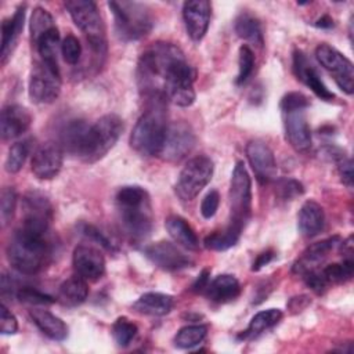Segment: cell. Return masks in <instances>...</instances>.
I'll return each mask as SVG.
<instances>
[{"mask_svg": "<svg viewBox=\"0 0 354 354\" xmlns=\"http://www.w3.org/2000/svg\"><path fill=\"white\" fill-rule=\"evenodd\" d=\"M137 75L147 90L178 106L185 108L195 101V71L171 43L158 41L147 48L138 59Z\"/></svg>", "mask_w": 354, "mask_h": 354, "instance_id": "obj_1", "label": "cell"}, {"mask_svg": "<svg viewBox=\"0 0 354 354\" xmlns=\"http://www.w3.org/2000/svg\"><path fill=\"white\" fill-rule=\"evenodd\" d=\"M115 202L123 232L136 242L147 239L153 224L147 189L140 185H124L116 192Z\"/></svg>", "mask_w": 354, "mask_h": 354, "instance_id": "obj_2", "label": "cell"}, {"mask_svg": "<svg viewBox=\"0 0 354 354\" xmlns=\"http://www.w3.org/2000/svg\"><path fill=\"white\" fill-rule=\"evenodd\" d=\"M47 234L19 227L7 245V259L12 268L21 274H37L47 264L51 254Z\"/></svg>", "mask_w": 354, "mask_h": 354, "instance_id": "obj_3", "label": "cell"}, {"mask_svg": "<svg viewBox=\"0 0 354 354\" xmlns=\"http://www.w3.org/2000/svg\"><path fill=\"white\" fill-rule=\"evenodd\" d=\"M148 109L138 118L130 136V147L142 156L159 155L166 129V100L148 101Z\"/></svg>", "mask_w": 354, "mask_h": 354, "instance_id": "obj_4", "label": "cell"}, {"mask_svg": "<svg viewBox=\"0 0 354 354\" xmlns=\"http://www.w3.org/2000/svg\"><path fill=\"white\" fill-rule=\"evenodd\" d=\"M115 21V32L124 41L138 40L147 36L153 19L148 7L138 1H109L108 3Z\"/></svg>", "mask_w": 354, "mask_h": 354, "instance_id": "obj_5", "label": "cell"}, {"mask_svg": "<svg viewBox=\"0 0 354 354\" xmlns=\"http://www.w3.org/2000/svg\"><path fill=\"white\" fill-rule=\"evenodd\" d=\"M123 131V122L115 113H108L91 124L84 136L79 158L87 163L102 159L116 144Z\"/></svg>", "mask_w": 354, "mask_h": 354, "instance_id": "obj_6", "label": "cell"}, {"mask_svg": "<svg viewBox=\"0 0 354 354\" xmlns=\"http://www.w3.org/2000/svg\"><path fill=\"white\" fill-rule=\"evenodd\" d=\"M75 25L84 33L91 50L104 54L106 50L105 26L98 7L91 0H68L64 3Z\"/></svg>", "mask_w": 354, "mask_h": 354, "instance_id": "obj_7", "label": "cell"}, {"mask_svg": "<svg viewBox=\"0 0 354 354\" xmlns=\"http://www.w3.org/2000/svg\"><path fill=\"white\" fill-rule=\"evenodd\" d=\"M252 183L243 162H236L230 183V223L228 225L243 230L252 212Z\"/></svg>", "mask_w": 354, "mask_h": 354, "instance_id": "obj_8", "label": "cell"}, {"mask_svg": "<svg viewBox=\"0 0 354 354\" xmlns=\"http://www.w3.org/2000/svg\"><path fill=\"white\" fill-rule=\"evenodd\" d=\"M213 170L214 166L212 159L205 155H199L189 159L180 171V176L177 178L174 187L177 196L185 202L195 199L196 195L212 180Z\"/></svg>", "mask_w": 354, "mask_h": 354, "instance_id": "obj_9", "label": "cell"}, {"mask_svg": "<svg viewBox=\"0 0 354 354\" xmlns=\"http://www.w3.org/2000/svg\"><path fill=\"white\" fill-rule=\"evenodd\" d=\"M61 91V73L55 64L37 59L29 79V97L36 104H51Z\"/></svg>", "mask_w": 354, "mask_h": 354, "instance_id": "obj_10", "label": "cell"}, {"mask_svg": "<svg viewBox=\"0 0 354 354\" xmlns=\"http://www.w3.org/2000/svg\"><path fill=\"white\" fill-rule=\"evenodd\" d=\"M315 58L324 69H326L335 83L346 94L354 91V66L353 62L330 44L321 43L315 48Z\"/></svg>", "mask_w": 354, "mask_h": 354, "instance_id": "obj_11", "label": "cell"}, {"mask_svg": "<svg viewBox=\"0 0 354 354\" xmlns=\"http://www.w3.org/2000/svg\"><path fill=\"white\" fill-rule=\"evenodd\" d=\"M195 141L194 130L187 122L169 123L159 156L167 162H180L192 151Z\"/></svg>", "mask_w": 354, "mask_h": 354, "instance_id": "obj_12", "label": "cell"}, {"mask_svg": "<svg viewBox=\"0 0 354 354\" xmlns=\"http://www.w3.org/2000/svg\"><path fill=\"white\" fill-rule=\"evenodd\" d=\"M53 217V206L46 195L29 191L22 199V227L47 234Z\"/></svg>", "mask_w": 354, "mask_h": 354, "instance_id": "obj_13", "label": "cell"}, {"mask_svg": "<svg viewBox=\"0 0 354 354\" xmlns=\"http://www.w3.org/2000/svg\"><path fill=\"white\" fill-rule=\"evenodd\" d=\"M144 254L159 268L178 271L194 264L192 259L177 245L169 241H159L144 248Z\"/></svg>", "mask_w": 354, "mask_h": 354, "instance_id": "obj_14", "label": "cell"}, {"mask_svg": "<svg viewBox=\"0 0 354 354\" xmlns=\"http://www.w3.org/2000/svg\"><path fill=\"white\" fill-rule=\"evenodd\" d=\"M62 147L55 141H46L36 148L32 158L30 169L37 178L51 180L59 173L62 167Z\"/></svg>", "mask_w": 354, "mask_h": 354, "instance_id": "obj_15", "label": "cell"}, {"mask_svg": "<svg viewBox=\"0 0 354 354\" xmlns=\"http://www.w3.org/2000/svg\"><path fill=\"white\" fill-rule=\"evenodd\" d=\"M246 156L260 183L267 184L277 178V162L271 148L266 142L260 140L249 141L246 145Z\"/></svg>", "mask_w": 354, "mask_h": 354, "instance_id": "obj_16", "label": "cell"}, {"mask_svg": "<svg viewBox=\"0 0 354 354\" xmlns=\"http://www.w3.org/2000/svg\"><path fill=\"white\" fill-rule=\"evenodd\" d=\"M212 4L206 0H191L183 4V19L187 35L194 41H201L207 32Z\"/></svg>", "mask_w": 354, "mask_h": 354, "instance_id": "obj_17", "label": "cell"}, {"mask_svg": "<svg viewBox=\"0 0 354 354\" xmlns=\"http://www.w3.org/2000/svg\"><path fill=\"white\" fill-rule=\"evenodd\" d=\"M72 264L75 272L86 281H97L105 272V259L102 253L91 245H77L73 250Z\"/></svg>", "mask_w": 354, "mask_h": 354, "instance_id": "obj_18", "label": "cell"}, {"mask_svg": "<svg viewBox=\"0 0 354 354\" xmlns=\"http://www.w3.org/2000/svg\"><path fill=\"white\" fill-rule=\"evenodd\" d=\"M283 113L285 133L289 144L297 152H308L313 144L311 130L307 122V116L304 109H293L286 111Z\"/></svg>", "mask_w": 354, "mask_h": 354, "instance_id": "obj_19", "label": "cell"}, {"mask_svg": "<svg viewBox=\"0 0 354 354\" xmlns=\"http://www.w3.org/2000/svg\"><path fill=\"white\" fill-rule=\"evenodd\" d=\"M293 72L296 77L303 82L311 91L324 101H332L335 94L324 84L317 69L310 64L307 57L301 51H295L293 54Z\"/></svg>", "mask_w": 354, "mask_h": 354, "instance_id": "obj_20", "label": "cell"}, {"mask_svg": "<svg viewBox=\"0 0 354 354\" xmlns=\"http://www.w3.org/2000/svg\"><path fill=\"white\" fill-rule=\"evenodd\" d=\"M339 243H340V238L332 236V238H326L317 243L310 245L301 253V256L295 261L292 271L297 275H303L310 270L318 268L319 263H322Z\"/></svg>", "mask_w": 354, "mask_h": 354, "instance_id": "obj_21", "label": "cell"}, {"mask_svg": "<svg viewBox=\"0 0 354 354\" xmlns=\"http://www.w3.org/2000/svg\"><path fill=\"white\" fill-rule=\"evenodd\" d=\"M32 123V116L26 108L12 104L1 111L0 130L3 140H12L24 134Z\"/></svg>", "mask_w": 354, "mask_h": 354, "instance_id": "obj_22", "label": "cell"}, {"mask_svg": "<svg viewBox=\"0 0 354 354\" xmlns=\"http://www.w3.org/2000/svg\"><path fill=\"white\" fill-rule=\"evenodd\" d=\"M25 4L19 6L15 12L12 14V17L6 18L1 22V48H0V58H1V64L4 65L15 46L18 41V37L24 29V21H25Z\"/></svg>", "mask_w": 354, "mask_h": 354, "instance_id": "obj_23", "label": "cell"}, {"mask_svg": "<svg viewBox=\"0 0 354 354\" xmlns=\"http://www.w3.org/2000/svg\"><path fill=\"white\" fill-rule=\"evenodd\" d=\"M297 225L303 236L313 238L318 235L325 225V214L321 205L315 201L304 202L299 210Z\"/></svg>", "mask_w": 354, "mask_h": 354, "instance_id": "obj_24", "label": "cell"}, {"mask_svg": "<svg viewBox=\"0 0 354 354\" xmlns=\"http://www.w3.org/2000/svg\"><path fill=\"white\" fill-rule=\"evenodd\" d=\"M206 297L214 303H228L236 299L241 293V285L234 275L221 274L209 282L203 292Z\"/></svg>", "mask_w": 354, "mask_h": 354, "instance_id": "obj_25", "label": "cell"}, {"mask_svg": "<svg viewBox=\"0 0 354 354\" xmlns=\"http://www.w3.org/2000/svg\"><path fill=\"white\" fill-rule=\"evenodd\" d=\"M29 314H30L33 324L47 337H50L51 340H57V342H62L66 339L68 326L59 317H57L53 313H50L48 310H43V308H33V310H30Z\"/></svg>", "mask_w": 354, "mask_h": 354, "instance_id": "obj_26", "label": "cell"}, {"mask_svg": "<svg viewBox=\"0 0 354 354\" xmlns=\"http://www.w3.org/2000/svg\"><path fill=\"white\" fill-rule=\"evenodd\" d=\"M165 227L169 235L173 238L176 243L188 249V250H198L199 249V239L195 234L194 228L187 223L185 218L180 216H169L165 221Z\"/></svg>", "mask_w": 354, "mask_h": 354, "instance_id": "obj_27", "label": "cell"}, {"mask_svg": "<svg viewBox=\"0 0 354 354\" xmlns=\"http://www.w3.org/2000/svg\"><path fill=\"white\" fill-rule=\"evenodd\" d=\"M174 300L170 295L159 292H147L133 304V308L141 314L162 317L171 311Z\"/></svg>", "mask_w": 354, "mask_h": 354, "instance_id": "obj_28", "label": "cell"}, {"mask_svg": "<svg viewBox=\"0 0 354 354\" xmlns=\"http://www.w3.org/2000/svg\"><path fill=\"white\" fill-rule=\"evenodd\" d=\"M88 127L90 126L83 120H79V119L68 120V123H65L59 130L58 144L62 147L64 151H68L69 153L79 156V152Z\"/></svg>", "mask_w": 354, "mask_h": 354, "instance_id": "obj_29", "label": "cell"}, {"mask_svg": "<svg viewBox=\"0 0 354 354\" xmlns=\"http://www.w3.org/2000/svg\"><path fill=\"white\" fill-rule=\"evenodd\" d=\"M88 296V286L84 278L75 274L65 279L58 289V300L68 307L80 306Z\"/></svg>", "mask_w": 354, "mask_h": 354, "instance_id": "obj_30", "label": "cell"}, {"mask_svg": "<svg viewBox=\"0 0 354 354\" xmlns=\"http://www.w3.org/2000/svg\"><path fill=\"white\" fill-rule=\"evenodd\" d=\"M282 318V311L279 308H268L259 311L249 322L248 328L238 335L239 340H250L266 332L267 329L277 325Z\"/></svg>", "mask_w": 354, "mask_h": 354, "instance_id": "obj_31", "label": "cell"}, {"mask_svg": "<svg viewBox=\"0 0 354 354\" xmlns=\"http://www.w3.org/2000/svg\"><path fill=\"white\" fill-rule=\"evenodd\" d=\"M32 44L36 47L39 59L46 61L48 64L58 65L57 61V53H58V44H59V33L57 26L43 32L37 37L32 39Z\"/></svg>", "mask_w": 354, "mask_h": 354, "instance_id": "obj_32", "label": "cell"}, {"mask_svg": "<svg viewBox=\"0 0 354 354\" xmlns=\"http://www.w3.org/2000/svg\"><path fill=\"white\" fill-rule=\"evenodd\" d=\"M234 29H235V33L241 39L250 41L252 44H256L259 47L263 46L261 25L259 22V19L254 18L253 15H250L248 12H242L241 15H238V18L235 19V24H234Z\"/></svg>", "mask_w": 354, "mask_h": 354, "instance_id": "obj_33", "label": "cell"}, {"mask_svg": "<svg viewBox=\"0 0 354 354\" xmlns=\"http://www.w3.org/2000/svg\"><path fill=\"white\" fill-rule=\"evenodd\" d=\"M241 234H242L241 230H238L235 227H231V225H227L221 231H214V232L209 234L205 238L203 243L210 250H217V252L227 250L238 242Z\"/></svg>", "mask_w": 354, "mask_h": 354, "instance_id": "obj_34", "label": "cell"}, {"mask_svg": "<svg viewBox=\"0 0 354 354\" xmlns=\"http://www.w3.org/2000/svg\"><path fill=\"white\" fill-rule=\"evenodd\" d=\"M207 335V326L202 324L183 326L174 336V346L178 348H192L203 342Z\"/></svg>", "mask_w": 354, "mask_h": 354, "instance_id": "obj_35", "label": "cell"}, {"mask_svg": "<svg viewBox=\"0 0 354 354\" xmlns=\"http://www.w3.org/2000/svg\"><path fill=\"white\" fill-rule=\"evenodd\" d=\"M321 271L328 283H342L351 279L354 271V261L351 257H344L342 263L329 264L324 267Z\"/></svg>", "mask_w": 354, "mask_h": 354, "instance_id": "obj_36", "label": "cell"}, {"mask_svg": "<svg viewBox=\"0 0 354 354\" xmlns=\"http://www.w3.org/2000/svg\"><path fill=\"white\" fill-rule=\"evenodd\" d=\"M138 332V328L134 322L127 319L126 317L118 318L112 325V335L118 346L126 347L131 343V340L136 337Z\"/></svg>", "mask_w": 354, "mask_h": 354, "instance_id": "obj_37", "label": "cell"}, {"mask_svg": "<svg viewBox=\"0 0 354 354\" xmlns=\"http://www.w3.org/2000/svg\"><path fill=\"white\" fill-rule=\"evenodd\" d=\"M28 153H29L28 141H18L12 144L8 149V155L6 159V165H4L6 170L8 173H18L22 169Z\"/></svg>", "mask_w": 354, "mask_h": 354, "instance_id": "obj_38", "label": "cell"}, {"mask_svg": "<svg viewBox=\"0 0 354 354\" xmlns=\"http://www.w3.org/2000/svg\"><path fill=\"white\" fill-rule=\"evenodd\" d=\"M54 26L55 24L51 14L43 7H36L30 17V39L37 37L39 35Z\"/></svg>", "mask_w": 354, "mask_h": 354, "instance_id": "obj_39", "label": "cell"}, {"mask_svg": "<svg viewBox=\"0 0 354 354\" xmlns=\"http://www.w3.org/2000/svg\"><path fill=\"white\" fill-rule=\"evenodd\" d=\"M254 69V54L248 46H241L238 58V76L235 83L243 84L248 82Z\"/></svg>", "mask_w": 354, "mask_h": 354, "instance_id": "obj_40", "label": "cell"}, {"mask_svg": "<svg viewBox=\"0 0 354 354\" xmlns=\"http://www.w3.org/2000/svg\"><path fill=\"white\" fill-rule=\"evenodd\" d=\"M17 207V192L12 187H6L1 191V199H0V217L3 227L10 223V220L14 216Z\"/></svg>", "mask_w": 354, "mask_h": 354, "instance_id": "obj_41", "label": "cell"}, {"mask_svg": "<svg viewBox=\"0 0 354 354\" xmlns=\"http://www.w3.org/2000/svg\"><path fill=\"white\" fill-rule=\"evenodd\" d=\"M61 53L66 64L76 65L82 55V46L77 37L73 35H66L61 43Z\"/></svg>", "mask_w": 354, "mask_h": 354, "instance_id": "obj_42", "label": "cell"}, {"mask_svg": "<svg viewBox=\"0 0 354 354\" xmlns=\"http://www.w3.org/2000/svg\"><path fill=\"white\" fill-rule=\"evenodd\" d=\"M15 296L25 303H30V304H53L55 301V299L50 295H46L35 288L30 286H22L18 288Z\"/></svg>", "mask_w": 354, "mask_h": 354, "instance_id": "obj_43", "label": "cell"}, {"mask_svg": "<svg viewBox=\"0 0 354 354\" xmlns=\"http://www.w3.org/2000/svg\"><path fill=\"white\" fill-rule=\"evenodd\" d=\"M310 105L307 97L299 91H290L285 94L281 100L282 112L293 111V109H306Z\"/></svg>", "mask_w": 354, "mask_h": 354, "instance_id": "obj_44", "label": "cell"}, {"mask_svg": "<svg viewBox=\"0 0 354 354\" xmlns=\"http://www.w3.org/2000/svg\"><path fill=\"white\" fill-rule=\"evenodd\" d=\"M277 192L282 199H293L296 196H300L304 189L301 183L296 180H281L277 184Z\"/></svg>", "mask_w": 354, "mask_h": 354, "instance_id": "obj_45", "label": "cell"}, {"mask_svg": "<svg viewBox=\"0 0 354 354\" xmlns=\"http://www.w3.org/2000/svg\"><path fill=\"white\" fill-rule=\"evenodd\" d=\"M301 277H303L306 285H307L313 292H315V293H318V295L322 293V292L326 289V286H328V281L325 279L322 271L318 270V268L310 270V271H307L306 274H303Z\"/></svg>", "mask_w": 354, "mask_h": 354, "instance_id": "obj_46", "label": "cell"}, {"mask_svg": "<svg viewBox=\"0 0 354 354\" xmlns=\"http://www.w3.org/2000/svg\"><path fill=\"white\" fill-rule=\"evenodd\" d=\"M18 330V321L14 314L6 307L0 306V332L3 335H14Z\"/></svg>", "mask_w": 354, "mask_h": 354, "instance_id": "obj_47", "label": "cell"}, {"mask_svg": "<svg viewBox=\"0 0 354 354\" xmlns=\"http://www.w3.org/2000/svg\"><path fill=\"white\" fill-rule=\"evenodd\" d=\"M218 203H220V195L217 191H210L202 201L201 203V213L205 218H212L217 209H218Z\"/></svg>", "mask_w": 354, "mask_h": 354, "instance_id": "obj_48", "label": "cell"}, {"mask_svg": "<svg viewBox=\"0 0 354 354\" xmlns=\"http://www.w3.org/2000/svg\"><path fill=\"white\" fill-rule=\"evenodd\" d=\"M337 160V170H339V176L343 181V184H346L347 187L353 185V162L348 156L346 155H339L336 158Z\"/></svg>", "mask_w": 354, "mask_h": 354, "instance_id": "obj_49", "label": "cell"}, {"mask_svg": "<svg viewBox=\"0 0 354 354\" xmlns=\"http://www.w3.org/2000/svg\"><path fill=\"white\" fill-rule=\"evenodd\" d=\"M82 232L87 236V238H90L91 241H94V242H97L98 245H101L102 248H105L106 250H115V246H113V243L112 242H109L108 241V238L98 230V228H95V227H93V225H83V230H82Z\"/></svg>", "mask_w": 354, "mask_h": 354, "instance_id": "obj_50", "label": "cell"}, {"mask_svg": "<svg viewBox=\"0 0 354 354\" xmlns=\"http://www.w3.org/2000/svg\"><path fill=\"white\" fill-rule=\"evenodd\" d=\"M209 277H210V271L207 268L202 270V272L198 275V278L192 283V290L196 293H203L209 285Z\"/></svg>", "mask_w": 354, "mask_h": 354, "instance_id": "obj_51", "label": "cell"}, {"mask_svg": "<svg viewBox=\"0 0 354 354\" xmlns=\"http://www.w3.org/2000/svg\"><path fill=\"white\" fill-rule=\"evenodd\" d=\"M275 257V253L272 250H266L263 253H260L257 256V259L253 261V266H252V270L253 271H259L261 270L264 266H267L272 259Z\"/></svg>", "mask_w": 354, "mask_h": 354, "instance_id": "obj_52", "label": "cell"}, {"mask_svg": "<svg viewBox=\"0 0 354 354\" xmlns=\"http://www.w3.org/2000/svg\"><path fill=\"white\" fill-rule=\"evenodd\" d=\"M310 304V299L304 295L301 296H297V297H292L290 301H289V308L293 311V313H297V311H301L303 308H306L307 306Z\"/></svg>", "mask_w": 354, "mask_h": 354, "instance_id": "obj_53", "label": "cell"}, {"mask_svg": "<svg viewBox=\"0 0 354 354\" xmlns=\"http://www.w3.org/2000/svg\"><path fill=\"white\" fill-rule=\"evenodd\" d=\"M315 26L322 28V29L332 28V26H333V19H332L329 15H324V17H321V18L315 22Z\"/></svg>", "mask_w": 354, "mask_h": 354, "instance_id": "obj_54", "label": "cell"}]
</instances>
